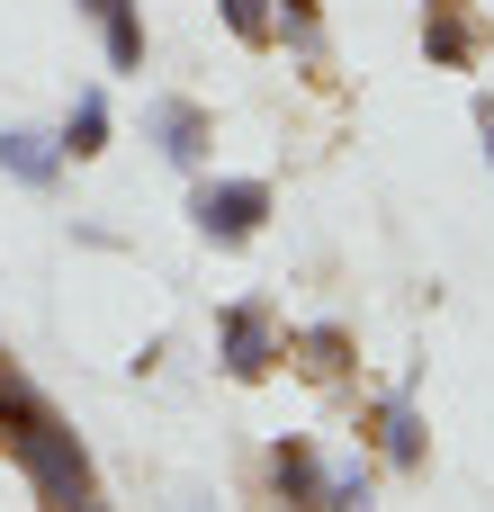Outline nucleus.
<instances>
[{"label":"nucleus","mask_w":494,"mask_h":512,"mask_svg":"<svg viewBox=\"0 0 494 512\" xmlns=\"http://www.w3.org/2000/svg\"><path fill=\"white\" fill-rule=\"evenodd\" d=\"M9 441H18V459H27V477H36V495H45L54 512L99 504V495H90V468H81V450H72V432H63L54 414H27V423H9Z\"/></svg>","instance_id":"1"},{"label":"nucleus","mask_w":494,"mask_h":512,"mask_svg":"<svg viewBox=\"0 0 494 512\" xmlns=\"http://www.w3.org/2000/svg\"><path fill=\"white\" fill-rule=\"evenodd\" d=\"M261 216H270V180H198V189H189V225H198L216 252L252 243Z\"/></svg>","instance_id":"2"},{"label":"nucleus","mask_w":494,"mask_h":512,"mask_svg":"<svg viewBox=\"0 0 494 512\" xmlns=\"http://www.w3.org/2000/svg\"><path fill=\"white\" fill-rule=\"evenodd\" d=\"M279 360H288V333H279L270 297H243V306H225V369H234V378H270Z\"/></svg>","instance_id":"3"},{"label":"nucleus","mask_w":494,"mask_h":512,"mask_svg":"<svg viewBox=\"0 0 494 512\" xmlns=\"http://www.w3.org/2000/svg\"><path fill=\"white\" fill-rule=\"evenodd\" d=\"M144 126H153L162 162H180V171H198V162H207V108H198V99H153V108H144Z\"/></svg>","instance_id":"4"},{"label":"nucleus","mask_w":494,"mask_h":512,"mask_svg":"<svg viewBox=\"0 0 494 512\" xmlns=\"http://www.w3.org/2000/svg\"><path fill=\"white\" fill-rule=\"evenodd\" d=\"M324 477H333V468H324L306 441H279V450H270V486H279V504L324 512Z\"/></svg>","instance_id":"5"},{"label":"nucleus","mask_w":494,"mask_h":512,"mask_svg":"<svg viewBox=\"0 0 494 512\" xmlns=\"http://www.w3.org/2000/svg\"><path fill=\"white\" fill-rule=\"evenodd\" d=\"M0 171H9L18 189H54V180H63V144H54V135L9 126V135H0Z\"/></svg>","instance_id":"6"},{"label":"nucleus","mask_w":494,"mask_h":512,"mask_svg":"<svg viewBox=\"0 0 494 512\" xmlns=\"http://www.w3.org/2000/svg\"><path fill=\"white\" fill-rule=\"evenodd\" d=\"M423 45H432V63H441V72H468V63H477L468 0H432V9H423Z\"/></svg>","instance_id":"7"},{"label":"nucleus","mask_w":494,"mask_h":512,"mask_svg":"<svg viewBox=\"0 0 494 512\" xmlns=\"http://www.w3.org/2000/svg\"><path fill=\"white\" fill-rule=\"evenodd\" d=\"M81 18L99 27V45H108L117 72H144V18H135V0H81Z\"/></svg>","instance_id":"8"},{"label":"nucleus","mask_w":494,"mask_h":512,"mask_svg":"<svg viewBox=\"0 0 494 512\" xmlns=\"http://www.w3.org/2000/svg\"><path fill=\"white\" fill-rule=\"evenodd\" d=\"M108 126H117V117H108V90H72V108H63V135H54V144H63V162H90V153H108Z\"/></svg>","instance_id":"9"},{"label":"nucleus","mask_w":494,"mask_h":512,"mask_svg":"<svg viewBox=\"0 0 494 512\" xmlns=\"http://www.w3.org/2000/svg\"><path fill=\"white\" fill-rule=\"evenodd\" d=\"M387 459H396V468H423V414H414V387L387 396Z\"/></svg>","instance_id":"10"},{"label":"nucleus","mask_w":494,"mask_h":512,"mask_svg":"<svg viewBox=\"0 0 494 512\" xmlns=\"http://www.w3.org/2000/svg\"><path fill=\"white\" fill-rule=\"evenodd\" d=\"M297 351H306V369H315V378H342V369H351V333H342V324H306V333H297Z\"/></svg>","instance_id":"11"},{"label":"nucleus","mask_w":494,"mask_h":512,"mask_svg":"<svg viewBox=\"0 0 494 512\" xmlns=\"http://www.w3.org/2000/svg\"><path fill=\"white\" fill-rule=\"evenodd\" d=\"M243 45H279V0H216Z\"/></svg>","instance_id":"12"},{"label":"nucleus","mask_w":494,"mask_h":512,"mask_svg":"<svg viewBox=\"0 0 494 512\" xmlns=\"http://www.w3.org/2000/svg\"><path fill=\"white\" fill-rule=\"evenodd\" d=\"M369 468H342V477H324V512H369Z\"/></svg>","instance_id":"13"},{"label":"nucleus","mask_w":494,"mask_h":512,"mask_svg":"<svg viewBox=\"0 0 494 512\" xmlns=\"http://www.w3.org/2000/svg\"><path fill=\"white\" fill-rule=\"evenodd\" d=\"M477 135H486V153H494V99H477Z\"/></svg>","instance_id":"14"}]
</instances>
